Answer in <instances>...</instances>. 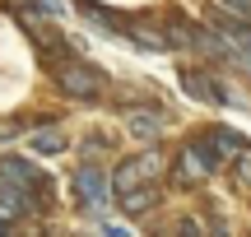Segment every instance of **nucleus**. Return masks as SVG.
Segmentation results:
<instances>
[{
	"label": "nucleus",
	"mask_w": 251,
	"mask_h": 237,
	"mask_svg": "<svg viewBox=\"0 0 251 237\" xmlns=\"http://www.w3.org/2000/svg\"><path fill=\"white\" fill-rule=\"evenodd\" d=\"M75 191H79V205L84 210H93V214H102L107 210V177H102V167H93V163H84L79 172H75Z\"/></svg>",
	"instance_id": "f257e3e1"
},
{
	"label": "nucleus",
	"mask_w": 251,
	"mask_h": 237,
	"mask_svg": "<svg viewBox=\"0 0 251 237\" xmlns=\"http://www.w3.org/2000/svg\"><path fill=\"white\" fill-rule=\"evenodd\" d=\"M56 84H61V93H70V98H98L102 93V74L89 70V65H61L56 70Z\"/></svg>",
	"instance_id": "f03ea898"
},
{
	"label": "nucleus",
	"mask_w": 251,
	"mask_h": 237,
	"mask_svg": "<svg viewBox=\"0 0 251 237\" xmlns=\"http://www.w3.org/2000/svg\"><path fill=\"white\" fill-rule=\"evenodd\" d=\"M0 177H5L9 186H19L28 200H37V195H42V186H47V182H42V172H37L28 158H0Z\"/></svg>",
	"instance_id": "7ed1b4c3"
},
{
	"label": "nucleus",
	"mask_w": 251,
	"mask_h": 237,
	"mask_svg": "<svg viewBox=\"0 0 251 237\" xmlns=\"http://www.w3.org/2000/svg\"><path fill=\"white\" fill-rule=\"evenodd\" d=\"M163 172V154H140L135 163H126L117 172V191H126V186H140V182H153V177Z\"/></svg>",
	"instance_id": "20e7f679"
},
{
	"label": "nucleus",
	"mask_w": 251,
	"mask_h": 237,
	"mask_svg": "<svg viewBox=\"0 0 251 237\" xmlns=\"http://www.w3.org/2000/svg\"><path fill=\"white\" fill-rule=\"evenodd\" d=\"M214 172V154H209L205 144H191L186 154H181V182H205V177Z\"/></svg>",
	"instance_id": "39448f33"
},
{
	"label": "nucleus",
	"mask_w": 251,
	"mask_h": 237,
	"mask_svg": "<svg viewBox=\"0 0 251 237\" xmlns=\"http://www.w3.org/2000/svg\"><path fill=\"white\" fill-rule=\"evenodd\" d=\"M24 210H28V195L19 191V186H9L5 177H0V233H5V228H9V223H14Z\"/></svg>",
	"instance_id": "423d86ee"
},
{
	"label": "nucleus",
	"mask_w": 251,
	"mask_h": 237,
	"mask_svg": "<svg viewBox=\"0 0 251 237\" xmlns=\"http://www.w3.org/2000/svg\"><path fill=\"white\" fill-rule=\"evenodd\" d=\"M158 130H163V117H158V112H140V107L126 112V135H135V140H153Z\"/></svg>",
	"instance_id": "0eeeda50"
},
{
	"label": "nucleus",
	"mask_w": 251,
	"mask_h": 237,
	"mask_svg": "<svg viewBox=\"0 0 251 237\" xmlns=\"http://www.w3.org/2000/svg\"><path fill=\"white\" fill-rule=\"evenodd\" d=\"M153 200H158V191H153V186H144V182L121 191V210H126V214H149Z\"/></svg>",
	"instance_id": "6e6552de"
},
{
	"label": "nucleus",
	"mask_w": 251,
	"mask_h": 237,
	"mask_svg": "<svg viewBox=\"0 0 251 237\" xmlns=\"http://www.w3.org/2000/svg\"><path fill=\"white\" fill-rule=\"evenodd\" d=\"M205 149H209L214 158H228V163H233V154L242 149V140L228 135V130H209V135H205Z\"/></svg>",
	"instance_id": "1a4fd4ad"
},
{
	"label": "nucleus",
	"mask_w": 251,
	"mask_h": 237,
	"mask_svg": "<svg viewBox=\"0 0 251 237\" xmlns=\"http://www.w3.org/2000/svg\"><path fill=\"white\" fill-rule=\"evenodd\" d=\"M186 89L196 93L200 102H228L224 93H219V84H214V79H205V74H186Z\"/></svg>",
	"instance_id": "9d476101"
},
{
	"label": "nucleus",
	"mask_w": 251,
	"mask_h": 237,
	"mask_svg": "<svg viewBox=\"0 0 251 237\" xmlns=\"http://www.w3.org/2000/svg\"><path fill=\"white\" fill-rule=\"evenodd\" d=\"M233 177H237V186H242V191H251V149H247V144L233 154Z\"/></svg>",
	"instance_id": "9b49d317"
},
{
	"label": "nucleus",
	"mask_w": 251,
	"mask_h": 237,
	"mask_svg": "<svg viewBox=\"0 0 251 237\" xmlns=\"http://www.w3.org/2000/svg\"><path fill=\"white\" fill-rule=\"evenodd\" d=\"M33 149H37V154H61V149H65V135H61V130H37V135H33Z\"/></svg>",
	"instance_id": "f8f14e48"
},
{
	"label": "nucleus",
	"mask_w": 251,
	"mask_h": 237,
	"mask_svg": "<svg viewBox=\"0 0 251 237\" xmlns=\"http://www.w3.org/2000/svg\"><path fill=\"white\" fill-rule=\"evenodd\" d=\"M228 9H237V19H251V0H224Z\"/></svg>",
	"instance_id": "ddd939ff"
}]
</instances>
